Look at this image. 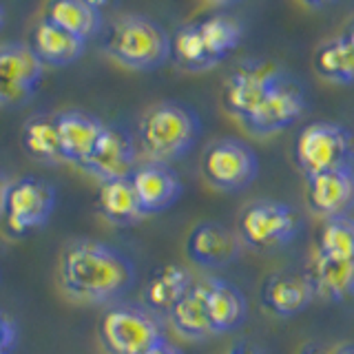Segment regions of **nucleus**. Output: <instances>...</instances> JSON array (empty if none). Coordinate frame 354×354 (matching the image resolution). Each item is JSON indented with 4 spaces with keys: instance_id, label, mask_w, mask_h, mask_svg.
Listing matches in <instances>:
<instances>
[{
    "instance_id": "27",
    "label": "nucleus",
    "mask_w": 354,
    "mask_h": 354,
    "mask_svg": "<svg viewBox=\"0 0 354 354\" xmlns=\"http://www.w3.org/2000/svg\"><path fill=\"white\" fill-rule=\"evenodd\" d=\"M171 58L184 71H195V73L206 71L217 64L206 47L202 33H199L197 22L180 27L171 36Z\"/></svg>"
},
{
    "instance_id": "26",
    "label": "nucleus",
    "mask_w": 354,
    "mask_h": 354,
    "mask_svg": "<svg viewBox=\"0 0 354 354\" xmlns=\"http://www.w3.org/2000/svg\"><path fill=\"white\" fill-rule=\"evenodd\" d=\"M315 71L328 82L354 84V47L346 36L332 38L315 51Z\"/></svg>"
},
{
    "instance_id": "33",
    "label": "nucleus",
    "mask_w": 354,
    "mask_h": 354,
    "mask_svg": "<svg viewBox=\"0 0 354 354\" xmlns=\"http://www.w3.org/2000/svg\"><path fill=\"white\" fill-rule=\"evenodd\" d=\"M299 354H335V352H330L328 348L319 346V343H308V346L301 352H299Z\"/></svg>"
},
{
    "instance_id": "21",
    "label": "nucleus",
    "mask_w": 354,
    "mask_h": 354,
    "mask_svg": "<svg viewBox=\"0 0 354 354\" xmlns=\"http://www.w3.org/2000/svg\"><path fill=\"white\" fill-rule=\"evenodd\" d=\"M193 288V277L180 263H166L155 270L144 288V306L149 313L166 315Z\"/></svg>"
},
{
    "instance_id": "23",
    "label": "nucleus",
    "mask_w": 354,
    "mask_h": 354,
    "mask_svg": "<svg viewBox=\"0 0 354 354\" xmlns=\"http://www.w3.org/2000/svg\"><path fill=\"white\" fill-rule=\"evenodd\" d=\"M171 326L180 337L184 339H206L213 335L210 328L208 310H206V295H204V283H193V288L188 290L180 301L173 306L169 313Z\"/></svg>"
},
{
    "instance_id": "28",
    "label": "nucleus",
    "mask_w": 354,
    "mask_h": 354,
    "mask_svg": "<svg viewBox=\"0 0 354 354\" xmlns=\"http://www.w3.org/2000/svg\"><path fill=\"white\" fill-rule=\"evenodd\" d=\"M197 27L215 62H221L230 51H235L243 36V29L239 22L224 14H215V16L199 20Z\"/></svg>"
},
{
    "instance_id": "3",
    "label": "nucleus",
    "mask_w": 354,
    "mask_h": 354,
    "mask_svg": "<svg viewBox=\"0 0 354 354\" xmlns=\"http://www.w3.org/2000/svg\"><path fill=\"white\" fill-rule=\"evenodd\" d=\"M104 51L127 69L153 71L171 58V36L153 18L127 14L109 27Z\"/></svg>"
},
{
    "instance_id": "32",
    "label": "nucleus",
    "mask_w": 354,
    "mask_h": 354,
    "mask_svg": "<svg viewBox=\"0 0 354 354\" xmlns=\"http://www.w3.org/2000/svg\"><path fill=\"white\" fill-rule=\"evenodd\" d=\"M9 186H11V180L7 177V173L0 171V217H3V213H5V204H7Z\"/></svg>"
},
{
    "instance_id": "18",
    "label": "nucleus",
    "mask_w": 354,
    "mask_h": 354,
    "mask_svg": "<svg viewBox=\"0 0 354 354\" xmlns=\"http://www.w3.org/2000/svg\"><path fill=\"white\" fill-rule=\"evenodd\" d=\"M202 283L213 335H226V332L241 328L248 317L246 295L235 283L219 279V277H208Z\"/></svg>"
},
{
    "instance_id": "25",
    "label": "nucleus",
    "mask_w": 354,
    "mask_h": 354,
    "mask_svg": "<svg viewBox=\"0 0 354 354\" xmlns=\"http://www.w3.org/2000/svg\"><path fill=\"white\" fill-rule=\"evenodd\" d=\"M22 147L31 155L33 160L47 166L62 164V149L58 138V124L55 115L38 113L25 122L22 127Z\"/></svg>"
},
{
    "instance_id": "12",
    "label": "nucleus",
    "mask_w": 354,
    "mask_h": 354,
    "mask_svg": "<svg viewBox=\"0 0 354 354\" xmlns=\"http://www.w3.org/2000/svg\"><path fill=\"white\" fill-rule=\"evenodd\" d=\"M138 166V151L136 142L122 127H109L97 149L86 162L80 164V169L102 184L111 180H122L131 177V173Z\"/></svg>"
},
{
    "instance_id": "22",
    "label": "nucleus",
    "mask_w": 354,
    "mask_h": 354,
    "mask_svg": "<svg viewBox=\"0 0 354 354\" xmlns=\"http://www.w3.org/2000/svg\"><path fill=\"white\" fill-rule=\"evenodd\" d=\"M60 29L73 33L80 40L88 42L102 31V9H97L91 0H49L44 7V16Z\"/></svg>"
},
{
    "instance_id": "2",
    "label": "nucleus",
    "mask_w": 354,
    "mask_h": 354,
    "mask_svg": "<svg viewBox=\"0 0 354 354\" xmlns=\"http://www.w3.org/2000/svg\"><path fill=\"white\" fill-rule=\"evenodd\" d=\"M202 133L197 113L182 102L166 100L153 104L142 115L138 127V142L149 162L171 164L195 147Z\"/></svg>"
},
{
    "instance_id": "34",
    "label": "nucleus",
    "mask_w": 354,
    "mask_h": 354,
    "mask_svg": "<svg viewBox=\"0 0 354 354\" xmlns=\"http://www.w3.org/2000/svg\"><path fill=\"white\" fill-rule=\"evenodd\" d=\"M304 5L308 7H313V9H321V7H328L332 3H337V0H301Z\"/></svg>"
},
{
    "instance_id": "29",
    "label": "nucleus",
    "mask_w": 354,
    "mask_h": 354,
    "mask_svg": "<svg viewBox=\"0 0 354 354\" xmlns=\"http://www.w3.org/2000/svg\"><path fill=\"white\" fill-rule=\"evenodd\" d=\"M319 252L335 259L354 261V219L348 215L326 219L319 235Z\"/></svg>"
},
{
    "instance_id": "30",
    "label": "nucleus",
    "mask_w": 354,
    "mask_h": 354,
    "mask_svg": "<svg viewBox=\"0 0 354 354\" xmlns=\"http://www.w3.org/2000/svg\"><path fill=\"white\" fill-rule=\"evenodd\" d=\"M18 343V326L14 319L0 313V354H11Z\"/></svg>"
},
{
    "instance_id": "31",
    "label": "nucleus",
    "mask_w": 354,
    "mask_h": 354,
    "mask_svg": "<svg viewBox=\"0 0 354 354\" xmlns=\"http://www.w3.org/2000/svg\"><path fill=\"white\" fill-rule=\"evenodd\" d=\"M144 354H184V352L177 348L175 343L166 341V339H160L158 343H155V346H151Z\"/></svg>"
},
{
    "instance_id": "15",
    "label": "nucleus",
    "mask_w": 354,
    "mask_h": 354,
    "mask_svg": "<svg viewBox=\"0 0 354 354\" xmlns=\"http://www.w3.org/2000/svg\"><path fill=\"white\" fill-rule=\"evenodd\" d=\"M131 182L147 215L164 213L182 197V180L169 164L144 162L131 173Z\"/></svg>"
},
{
    "instance_id": "39",
    "label": "nucleus",
    "mask_w": 354,
    "mask_h": 354,
    "mask_svg": "<svg viewBox=\"0 0 354 354\" xmlns=\"http://www.w3.org/2000/svg\"><path fill=\"white\" fill-rule=\"evenodd\" d=\"M337 354H354V346H350V348H343L341 352H337Z\"/></svg>"
},
{
    "instance_id": "7",
    "label": "nucleus",
    "mask_w": 354,
    "mask_h": 354,
    "mask_svg": "<svg viewBox=\"0 0 354 354\" xmlns=\"http://www.w3.org/2000/svg\"><path fill=\"white\" fill-rule=\"evenodd\" d=\"M55 208V188L36 175L11 180L5 204V228L9 235H27L49 221Z\"/></svg>"
},
{
    "instance_id": "8",
    "label": "nucleus",
    "mask_w": 354,
    "mask_h": 354,
    "mask_svg": "<svg viewBox=\"0 0 354 354\" xmlns=\"http://www.w3.org/2000/svg\"><path fill=\"white\" fill-rule=\"evenodd\" d=\"M297 228L299 215L290 206L274 202V199H259L243 208L237 235L241 243L250 248L272 250L295 239Z\"/></svg>"
},
{
    "instance_id": "13",
    "label": "nucleus",
    "mask_w": 354,
    "mask_h": 354,
    "mask_svg": "<svg viewBox=\"0 0 354 354\" xmlns=\"http://www.w3.org/2000/svg\"><path fill=\"white\" fill-rule=\"evenodd\" d=\"M241 252V239L232 230L217 221L197 224L186 239V254L199 268H224Z\"/></svg>"
},
{
    "instance_id": "14",
    "label": "nucleus",
    "mask_w": 354,
    "mask_h": 354,
    "mask_svg": "<svg viewBox=\"0 0 354 354\" xmlns=\"http://www.w3.org/2000/svg\"><path fill=\"white\" fill-rule=\"evenodd\" d=\"M308 206L324 219L346 217L354 208V169L341 166L308 177Z\"/></svg>"
},
{
    "instance_id": "6",
    "label": "nucleus",
    "mask_w": 354,
    "mask_h": 354,
    "mask_svg": "<svg viewBox=\"0 0 354 354\" xmlns=\"http://www.w3.org/2000/svg\"><path fill=\"white\" fill-rule=\"evenodd\" d=\"M350 151V133L335 122H313L295 144V158L306 177L348 166Z\"/></svg>"
},
{
    "instance_id": "37",
    "label": "nucleus",
    "mask_w": 354,
    "mask_h": 354,
    "mask_svg": "<svg viewBox=\"0 0 354 354\" xmlns=\"http://www.w3.org/2000/svg\"><path fill=\"white\" fill-rule=\"evenodd\" d=\"M210 3H215V5H232V3H237V0H210Z\"/></svg>"
},
{
    "instance_id": "24",
    "label": "nucleus",
    "mask_w": 354,
    "mask_h": 354,
    "mask_svg": "<svg viewBox=\"0 0 354 354\" xmlns=\"http://www.w3.org/2000/svg\"><path fill=\"white\" fill-rule=\"evenodd\" d=\"M310 279L317 297L330 299V301L348 299L354 295V261L335 259L319 252Z\"/></svg>"
},
{
    "instance_id": "10",
    "label": "nucleus",
    "mask_w": 354,
    "mask_h": 354,
    "mask_svg": "<svg viewBox=\"0 0 354 354\" xmlns=\"http://www.w3.org/2000/svg\"><path fill=\"white\" fill-rule=\"evenodd\" d=\"M304 111H306L304 86L292 75H288L283 71L277 77V82L270 86L268 95L263 97V102L257 106V111L243 122V127L252 136L266 138L292 127L304 115Z\"/></svg>"
},
{
    "instance_id": "36",
    "label": "nucleus",
    "mask_w": 354,
    "mask_h": 354,
    "mask_svg": "<svg viewBox=\"0 0 354 354\" xmlns=\"http://www.w3.org/2000/svg\"><path fill=\"white\" fill-rule=\"evenodd\" d=\"M346 38L352 42V47H354V22H352V25L348 27V33H346Z\"/></svg>"
},
{
    "instance_id": "11",
    "label": "nucleus",
    "mask_w": 354,
    "mask_h": 354,
    "mask_svg": "<svg viewBox=\"0 0 354 354\" xmlns=\"http://www.w3.org/2000/svg\"><path fill=\"white\" fill-rule=\"evenodd\" d=\"M281 73L283 71L277 64L263 60H246L237 64L224 84L226 111L243 124L263 102V97L268 95L270 86Z\"/></svg>"
},
{
    "instance_id": "4",
    "label": "nucleus",
    "mask_w": 354,
    "mask_h": 354,
    "mask_svg": "<svg viewBox=\"0 0 354 354\" xmlns=\"http://www.w3.org/2000/svg\"><path fill=\"white\" fill-rule=\"evenodd\" d=\"M97 337L106 354H144L164 339L153 313L131 304L109 308L97 324Z\"/></svg>"
},
{
    "instance_id": "38",
    "label": "nucleus",
    "mask_w": 354,
    "mask_h": 354,
    "mask_svg": "<svg viewBox=\"0 0 354 354\" xmlns=\"http://www.w3.org/2000/svg\"><path fill=\"white\" fill-rule=\"evenodd\" d=\"M3 25H5V9L0 5V29H3Z\"/></svg>"
},
{
    "instance_id": "20",
    "label": "nucleus",
    "mask_w": 354,
    "mask_h": 354,
    "mask_svg": "<svg viewBox=\"0 0 354 354\" xmlns=\"http://www.w3.org/2000/svg\"><path fill=\"white\" fill-rule=\"evenodd\" d=\"M97 210L113 226H136L144 217H149L140 204V197L136 188H133L131 177L100 184Z\"/></svg>"
},
{
    "instance_id": "17",
    "label": "nucleus",
    "mask_w": 354,
    "mask_h": 354,
    "mask_svg": "<svg viewBox=\"0 0 354 354\" xmlns=\"http://www.w3.org/2000/svg\"><path fill=\"white\" fill-rule=\"evenodd\" d=\"M317 297L310 274L281 270L266 279L261 288V304L277 317L301 315Z\"/></svg>"
},
{
    "instance_id": "1",
    "label": "nucleus",
    "mask_w": 354,
    "mask_h": 354,
    "mask_svg": "<svg viewBox=\"0 0 354 354\" xmlns=\"http://www.w3.org/2000/svg\"><path fill=\"white\" fill-rule=\"evenodd\" d=\"M136 277V263L104 241L75 239L62 250L60 281L75 301L111 304L131 290Z\"/></svg>"
},
{
    "instance_id": "9",
    "label": "nucleus",
    "mask_w": 354,
    "mask_h": 354,
    "mask_svg": "<svg viewBox=\"0 0 354 354\" xmlns=\"http://www.w3.org/2000/svg\"><path fill=\"white\" fill-rule=\"evenodd\" d=\"M44 64L25 42L0 44V106H25L42 82Z\"/></svg>"
},
{
    "instance_id": "16",
    "label": "nucleus",
    "mask_w": 354,
    "mask_h": 354,
    "mask_svg": "<svg viewBox=\"0 0 354 354\" xmlns=\"http://www.w3.org/2000/svg\"><path fill=\"white\" fill-rule=\"evenodd\" d=\"M55 124H58L62 158L64 162L75 166H80L91 158L106 131V124L102 120L75 109L62 111V113L55 115Z\"/></svg>"
},
{
    "instance_id": "35",
    "label": "nucleus",
    "mask_w": 354,
    "mask_h": 354,
    "mask_svg": "<svg viewBox=\"0 0 354 354\" xmlns=\"http://www.w3.org/2000/svg\"><path fill=\"white\" fill-rule=\"evenodd\" d=\"M226 354H252L246 346H235V348H230Z\"/></svg>"
},
{
    "instance_id": "5",
    "label": "nucleus",
    "mask_w": 354,
    "mask_h": 354,
    "mask_svg": "<svg viewBox=\"0 0 354 354\" xmlns=\"http://www.w3.org/2000/svg\"><path fill=\"white\" fill-rule=\"evenodd\" d=\"M202 173L217 191L237 193L246 191L254 182L259 173V160L246 142L237 138H219L204 149Z\"/></svg>"
},
{
    "instance_id": "19",
    "label": "nucleus",
    "mask_w": 354,
    "mask_h": 354,
    "mask_svg": "<svg viewBox=\"0 0 354 354\" xmlns=\"http://www.w3.org/2000/svg\"><path fill=\"white\" fill-rule=\"evenodd\" d=\"M29 47L44 66H66L82 58L86 42L53 25L47 18H40L31 31Z\"/></svg>"
},
{
    "instance_id": "40",
    "label": "nucleus",
    "mask_w": 354,
    "mask_h": 354,
    "mask_svg": "<svg viewBox=\"0 0 354 354\" xmlns=\"http://www.w3.org/2000/svg\"><path fill=\"white\" fill-rule=\"evenodd\" d=\"M91 3H93V5H95L97 9H102V7H104V3H106V0H91Z\"/></svg>"
}]
</instances>
